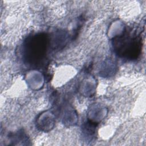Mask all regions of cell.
Listing matches in <instances>:
<instances>
[{
  "instance_id": "6da1fadb",
  "label": "cell",
  "mask_w": 146,
  "mask_h": 146,
  "mask_svg": "<svg viewBox=\"0 0 146 146\" xmlns=\"http://www.w3.org/2000/svg\"><path fill=\"white\" fill-rule=\"evenodd\" d=\"M118 54L123 57L133 59L137 57L140 51V40L129 34L120 36L115 41Z\"/></svg>"
}]
</instances>
